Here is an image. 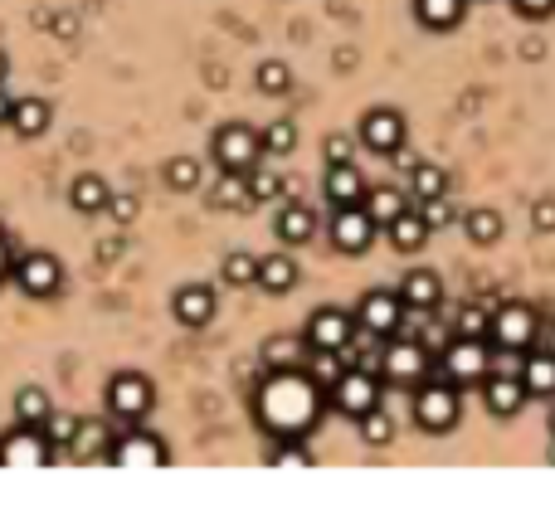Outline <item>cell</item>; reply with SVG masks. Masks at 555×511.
<instances>
[{
  "instance_id": "obj_1",
  "label": "cell",
  "mask_w": 555,
  "mask_h": 511,
  "mask_svg": "<svg viewBox=\"0 0 555 511\" xmlns=\"http://www.w3.org/2000/svg\"><path fill=\"white\" fill-rule=\"evenodd\" d=\"M322 385L307 370H268V380L254 395V414L273 438H302L312 434L317 414H322Z\"/></svg>"
},
{
  "instance_id": "obj_2",
  "label": "cell",
  "mask_w": 555,
  "mask_h": 511,
  "mask_svg": "<svg viewBox=\"0 0 555 511\" xmlns=\"http://www.w3.org/2000/svg\"><path fill=\"white\" fill-rule=\"evenodd\" d=\"M458 414H463L458 385L424 380V385L414 390V424H419L424 434H453V429H458Z\"/></svg>"
},
{
  "instance_id": "obj_3",
  "label": "cell",
  "mask_w": 555,
  "mask_h": 511,
  "mask_svg": "<svg viewBox=\"0 0 555 511\" xmlns=\"http://www.w3.org/2000/svg\"><path fill=\"white\" fill-rule=\"evenodd\" d=\"M108 414L112 419H122V424H142L151 414V404H156V385H151L142 370H117L108 380Z\"/></svg>"
},
{
  "instance_id": "obj_4",
  "label": "cell",
  "mask_w": 555,
  "mask_h": 511,
  "mask_svg": "<svg viewBox=\"0 0 555 511\" xmlns=\"http://www.w3.org/2000/svg\"><path fill=\"white\" fill-rule=\"evenodd\" d=\"M103 463H112V468H166V463H171V448L151 434V429L127 424V429L112 434V448Z\"/></svg>"
},
{
  "instance_id": "obj_5",
  "label": "cell",
  "mask_w": 555,
  "mask_h": 511,
  "mask_svg": "<svg viewBox=\"0 0 555 511\" xmlns=\"http://www.w3.org/2000/svg\"><path fill=\"white\" fill-rule=\"evenodd\" d=\"M54 443L44 434V424H15L0 434V468H49L54 463Z\"/></svg>"
},
{
  "instance_id": "obj_6",
  "label": "cell",
  "mask_w": 555,
  "mask_h": 511,
  "mask_svg": "<svg viewBox=\"0 0 555 511\" xmlns=\"http://www.w3.org/2000/svg\"><path fill=\"white\" fill-rule=\"evenodd\" d=\"M536 336H541V322H536V312H531V307H521V302H507V307H497V312H492L487 341H492L497 351H507V356H521V351H531V346H536Z\"/></svg>"
},
{
  "instance_id": "obj_7",
  "label": "cell",
  "mask_w": 555,
  "mask_h": 511,
  "mask_svg": "<svg viewBox=\"0 0 555 511\" xmlns=\"http://www.w3.org/2000/svg\"><path fill=\"white\" fill-rule=\"evenodd\" d=\"M390 385H409V390H419L424 380H429V346L424 341H414V336H390V346H385V370H380Z\"/></svg>"
},
{
  "instance_id": "obj_8",
  "label": "cell",
  "mask_w": 555,
  "mask_h": 511,
  "mask_svg": "<svg viewBox=\"0 0 555 511\" xmlns=\"http://www.w3.org/2000/svg\"><path fill=\"white\" fill-rule=\"evenodd\" d=\"M492 370V351L482 336H453V346L444 351V380L448 385H482V375Z\"/></svg>"
},
{
  "instance_id": "obj_9",
  "label": "cell",
  "mask_w": 555,
  "mask_h": 511,
  "mask_svg": "<svg viewBox=\"0 0 555 511\" xmlns=\"http://www.w3.org/2000/svg\"><path fill=\"white\" fill-rule=\"evenodd\" d=\"M10 278H15V288L25 292V297L44 302V297H54V292L64 288V263L54 254H44V249H35L20 263H10Z\"/></svg>"
},
{
  "instance_id": "obj_10",
  "label": "cell",
  "mask_w": 555,
  "mask_h": 511,
  "mask_svg": "<svg viewBox=\"0 0 555 511\" xmlns=\"http://www.w3.org/2000/svg\"><path fill=\"white\" fill-rule=\"evenodd\" d=\"M263 156V137L254 127H244V122H229L215 132V161H220V171H254Z\"/></svg>"
},
{
  "instance_id": "obj_11",
  "label": "cell",
  "mask_w": 555,
  "mask_h": 511,
  "mask_svg": "<svg viewBox=\"0 0 555 511\" xmlns=\"http://www.w3.org/2000/svg\"><path fill=\"white\" fill-rule=\"evenodd\" d=\"M380 404V375H370V370H341V380L332 385V409L336 414H351V419H361L366 409Z\"/></svg>"
},
{
  "instance_id": "obj_12",
  "label": "cell",
  "mask_w": 555,
  "mask_h": 511,
  "mask_svg": "<svg viewBox=\"0 0 555 511\" xmlns=\"http://www.w3.org/2000/svg\"><path fill=\"white\" fill-rule=\"evenodd\" d=\"M375 219L366 215V205H341L332 219V244L341 254H366L370 244H375Z\"/></svg>"
},
{
  "instance_id": "obj_13",
  "label": "cell",
  "mask_w": 555,
  "mask_h": 511,
  "mask_svg": "<svg viewBox=\"0 0 555 511\" xmlns=\"http://www.w3.org/2000/svg\"><path fill=\"white\" fill-rule=\"evenodd\" d=\"M302 336H307V346H312V351H341V346L356 336V317H351V312H341V307H317Z\"/></svg>"
},
{
  "instance_id": "obj_14",
  "label": "cell",
  "mask_w": 555,
  "mask_h": 511,
  "mask_svg": "<svg viewBox=\"0 0 555 511\" xmlns=\"http://www.w3.org/2000/svg\"><path fill=\"white\" fill-rule=\"evenodd\" d=\"M361 142L375 151V156H395L405 146V112L395 108H370L361 117Z\"/></svg>"
},
{
  "instance_id": "obj_15",
  "label": "cell",
  "mask_w": 555,
  "mask_h": 511,
  "mask_svg": "<svg viewBox=\"0 0 555 511\" xmlns=\"http://www.w3.org/2000/svg\"><path fill=\"white\" fill-rule=\"evenodd\" d=\"M405 317V302L400 292H366L361 307H356V327H366L370 336H395Z\"/></svg>"
},
{
  "instance_id": "obj_16",
  "label": "cell",
  "mask_w": 555,
  "mask_h": 511,
  "mask_svg": "<svg viewBox=\"0 0 555 511\" xmlns=\"http://www.w3.org/2000/svg\"><path fill=\"white\" fill-rule=\"evenodd\" d=\"M526 385H521V375H482V404L497 414V419H512V414H521L526 409Z\"/></svg>"
},
{
  "instance_id": "obj_17",
  "label": "cell",
  "mask_w": 555,
  "mask_h": 511,
  "mask_svg": "<svg viewBox=\"0 0 555 511\" xmlns=\"http://www.w3.org/2000/svg\"><path fill=\"white\" fill-rule=\"evenodd\" d=\"M171 312H176L181 327H210V322H215V288L185 283V288L171 297Z\"/></svg>"
},
{
  "instance_id": "obj_18",
  "label": "cell",
  "mask_w": 555,
  "mask_h": 511,
  "mask_svg": "<svg viewBox=\"0 0 555 511\" xmlns=\"http://www.w3.org/2000/svg\"><path fill=\"white\" fill-rule=\"evenodd\" d=\"M322 190H327V200H332L336 210H341V205H361V200H366V181H361L356 161H332V166H327V176H322Z\"/></svg>"
},
{
  "instance_id": "obj_19",
  "label": "cell",
  "mask_w": 555,
  "mask_h": 511,
  "mask_svg": "<svg viewBox=\"0 0 555 511\" xmlns=\"http://www.w3.org/2000/svg\"><path fill=\"white\" fill-rule=\"evenodd\" d=\"M112 448V429L103 419H78L74 438H69V453H74L78 463H93V458H108Z\"/></svg>"
},
{
  "instance_id": "obj_20",
  "label": "cell",
  "mask_w": 555,
  "mask_h": 511,
  "mask_svg": "<svg viewBox=\"0 0 555 511\" xmlns=\"http://www.w3.org/2000/svg\"><path fill=\"white\" fill-rule=\"evenodd\" d=\"M521 385H526V395L551 400L555 395V356L551 351H521Z\"/></svg>"
},
{
  "instance_id": "obj_21",
  "label": "cell",
  "mask_w": 555,
  "mask_h": 511,
  "mask_svg": "<svg viewBox=\"0 0 555 511\" xmlns=\"http://www.w3.org/2000/svg\"><path fill=\"white\" fill-rule=\"evenodd\" d=\"M400 302L405 307H439L444 302V283H439V273L434 268H414V273H405V283H400Z\"/></svg>"
},
{
  "instance_id": "obj_22",
  "label": "cell",
  "mask_w": 555,
  "mask_h": 511,
  "mask_svg": "<svg viewBox=\"0 0 555 511\" xmlns=\"http://www.w3.org/2000/svg\"><path fill=\"white\" fill-rule=\"evenodd\" d=\"M273 234L283 239V244H307L312 234H317V215L307 210V205H297V200H288L283 210H278V219H273Z\"/></svg>"
},
{
  "instance_id": "obj_23",
  "label": "cell",
  "mask_w": 555,
  "mask_h": 511,
  "mask_svg": "<svg viewBox=\"0 0 555 511\" xmlns=\"http://www.w3.org/2000/svg\"><path fill=\"white\" fill-rule=\"evenodd\" d=\"M307 336H268L263 341V365L268 370H302L307 365Z\"/></svg>"
},
{
  "instance_id": "obj_24",
  "label": "cell",
  "mask_w": 555,
  "mask_h": 511,
  "mask_svg": "<svg viewBox=\"0 0 555 511\" xmlns=\"http://www.w3.org/2000/svg\"><path fill=\"white\" fill-rule=\"evenodd\" d=\"M112 200V185L103 181V176H74V185H69V205H74L78 215H103Z\"/></svg>"
},
{
  "instance_id": "obj_25",
  "label": "cell",
  "mask_w": 555,
  "mask_h": 511,
  "mask_svg": "<svg viewBox=\"0 0 555 511\" xmlns=\"http://www.w3.org/2000/svg\"><path fill=\"white\" fill-rule=\"evenodd\" d=\"M385 229H390V244H395L400 254H419V249L429 244V234H434V229L424 224V215H414V210L395 215L390 224H385Z\"/></svg>"
},
{
  "instance_id": "obj_26",
  "label": "cell",
  "mask_w": 555,
  "mask_h": 511,
  "mask_svg": "<svg viewBox=\"0 0 555 511\" xmlns=\"http://www.w3.org/2000/svg\"><path fill=\"white\" fill-rule=\"evenodd\" d=\"M44 127H49V103H44V98H20V103L10 108V132H15V137L30 142Z\"/></svg>"
},
{
  "instance_id": "obj_27",
  "label": "cell",
  "mask_w": 555,
  "mask_h": 511,
  "mask_svg": "<svg viewBox=\"0 0 555 511\" xmlns=\"http://www.w3.org/2000/svg\"><path fill=\"white\" fill-rule=\"evenodd\" d=\"M463 10H468V0H414V15L424 30H453L463 20Z\"/></svg>"
},
{
  "instance_id": "obj_28",
  "label": "cell",
  "mask_w": 555,
  "mask_h": 511,
  "mask_svg": "<svg viewBox=\"0 0 555 511\" xmlns=\"http://www.w3.org/2000/svg\"><path fill=\"white\" fill-rule=\"evenodd\" d=\"M210 205H215V210H249V205H254V195H249V171H224L220 185H215V195H210Z\"/></svg>"
},
{
  "instance_id": "obj_29",
  "label": "cell",
  "mask_w": 555,
  "mask_h": 511,
  "mask_svg": "<svg viewBox=\"0 0 555 511\" xmlns=\"http://www.w3.org/2000/svg\"><path fill=\"white\" fill-rule=\"evenodd\" d=\"M259 288L263 292H293L297 288V263L288 254L259 258Z\"/></svg>"
},
{
  "instance_id": "obj_30",
  "label": "cell",
  "mask_w": 555,
  "mask_h": 511,
  "mask_svg": "<svg viewBox=\"0 0 555 511\" xmlns=\"http://www.w3.org/2000/svg\"><path fill=\"white\" fill-rule=\"evenodd\" d=\"M366 215L375 219V224H390L395 215H405L409 210V200H405V190H395V185H375V190H366Z\"/></svg>"
},
{
  "instance_id": "obj_31",
  "label": "cell",
  "mask_w": 555,
  "mask_h": 511,
  "mask_svg": "<svg viewBox=\"0 0 555 511\" xmlns=\"http://www.w3.org/2000/svg\"><path fill=\"white\" fill-rule=\"evenodd\" d=\"M54 414V400L39 390V385H25L20 395H15V424H44Z\"/></svg>"
},
{
  "instance_id": "obj_32",
  "label": "cell",
  "mask_w": 555,
  "mask_h": 511,
  "mask_svg": "<svg viewBox=\"0 0 555 511\" xmlns=\"http://www.w3.org/2000/svg\"><path fill=\"white\" fill-rule=\"evenodd\" d=\"M322 390H332L336 380H341V370H346V356L341 351H307V365H302Z\"/></svg>"
},
{
  "instance_id": "obj_33",
  "label": "cell",
  "mask_w": 555,
  "mask_h": 511,
  "mask_svg": "<svg viewBox=\"0 0 555 511\" xmlns=\"http://www.w3.org/2000/svg\"><path fill=\"white\" fill-rule=\"evenodd\" d=\"M463 229H468V239H473V244H497V239H502V215H497V210H487V205H478V210H468V215H463Z\"/></svg>"
},
{
  "instance_id": "obj_34",
  "label": "cell",
  "mask_w": 555,
  "mask_h": 511,
  "mask_svg": "<svg viewBox=\"0 0 555 511\" xmlns=\"http://www.w3.org/2000/svg\"><path fill=\"white\" fill-rule=\"evenodd\" d=\"M356 424H361V438H366L370 448H385V443L395 438V419H390V414H385L380 404H375V409H366V414H361Z\"/></svg>"
},
{
  "instance_id": "obj_35",
  "label": "cell",
  "mask_w": 555,
  "mask_h": 511,
  "mask_svg": "<svg viewBox=\"0 0 555 511\" xmlns=\"http://www.w3.org/2000/svg\"><path fill=\"white\" fill-rule=\"evenodd\" d=\"M444 190H448V181H444L439 166L419 161V166L409 171V195H414V200H429V195H444Z\"/></svg>"
},
{
  "instance_id": "obj_36",
  "label": "cell",
  "mask_w": 555,
  "mask_h": 511,
  "mask_svg": "<svg viewBox=\"0 0 555 511\" xmlns=\"http://www.w3.org/2000/svg\"><path fill=\"white\" fill-rule=\"evenodd\" d=\"M220 273H224L229 288H249V283H259V258L254 254H229L220 263Z\"/></svg>"
},
{
  "instance_id": "obj_37",
  "label": "cell",
  "mask_w": 555,
  "mask_h": 511,
  "mask_svg": "<svg viewBox=\"0 0 555 511\" xmlns=\"http://www.w3.org/2000/svg\"><path fill=\"white\" fill-rule=\"evenodd\" d=\"M254 78H259V88L268 93V98H283V93L293 88V69H288L283 59H268V64H259V73H254Z\"/></svg>"
},
{
  "instance_id": "obj_38",
  "label": "cell",
  "mask_w": 555,
  "mask_h": 511,
  "mask_svg": "<svg viewBox=\"0 0 555 511\" xmlns=\"http://www.w3.org/2000/svg\"><path fill=\"white\" fill-rule=\"evenodd\" d=\"M259 137H263V156H288L297 146V127L288 117H278V122H268V132H259Z\"/></svg>"
},
{
  "instance_id": "obj_39",
  "label": "cell",
  "mask_w": 555,
  "mask_h": 511,
  "mask_svg": "<svg viewBox=\"0 0 555 511\" xmlns=\"http://www.w3.org/2000/svg\"><path fill=\"white\" fill-rule=\"evenodd\" d=\"M166 185H171V190H195V185H200V161H195V156H171V161H166Z\"/></svg>"
},
{
  "instance_id": "obj_40",
  "label": "cell",
  "mask_w": 555,
  "mask_h": 511,
  "mask_svg": "<svg viewBox=\"0 0 555 511\" xmlns=\"http://www.w3.org/2000/svg\"><path fill=\"white\" fill-rule=\"evenodd\" d=\"M487 327H492V312H482V307H463V312L453 317V331H458V336H482V341H487Z\"/></svg>"
},
{
  "instance_id": "obj_41",
  "label": "cell",
  "mask_w": 555,
  "mask_h": 511,
  "mask_svg": "<svg viewBox=\"0 0 555 511\" xmlns=\"http://www.w3.org/2000/svg\"><path fill=\"white\" fill-rule=\"evenodd\" d=\"M273 468H312V453H307L297 438H283V443L273 448Z\"/></svg>"
},
{
  "instance_id": "obj_42",
  "label": "cell",
  "mask_w": 555,
  "mask_h": 511,
  "mask_svg": "<svg viewBox=\"0 0 555 511\" xmlns=\"http://www.w3.org/2000/svg\"><path fill=\"white\" fill-rule=\"evenodd\" d=\"M249 195H254V205H259V200H278V195H283V181H278L273 171L254 166V171H249Z\"/></svg>"
},
{
  "instance_id": "obj_43",
  "label": "cell",
  "mask_w": 555,
  "mask_h": 511,
  "mask_svg": "<svg viewBox=\"0 0 555 511\" xmlns=\"http://www.w3.org/2000/svg\"><path fill=\"white\" fill-rule=\"evenodd\" d=\"M419 205H424L419 215H424V224H429V229H448V224H453V205H448V190H444V195H429V200H419Z\"/></svg>"
},
{
  "instance_id": "obj_44",
  "label": "cell",
  "mask_w": 555,
  "mask_h": 511,
  "mask_svg": "<svg viewBox=\"0 0 555 511\" xmlns=\"http://www.w3.org/2000/svg\"><path fill=\"white\" fill-rule=\"evenodd\" d=\"M74 429H78V419H69V414H49V419H44V434H49L54 448H69Z\"/></svg>"
},
{
  "instance_id": "obj_45",
  "label": "cell",
  "mask_w": 555,
  "mask_h": 511,
  "mask_svg": "<svg viewBox=\"0 0 555 511\" xmlns=\"http://www.w3.org/2000/svg\"><path fill=\"white\" fill-rule=\"evenodd\" d=\"M531 224H536V234H551L555 229V195H541V200L531 205Z\"/></svg>"
},
{
  "instance_id": "obj_46",
  "label": "cell",
  "mask_w": 555,
  "mask_h": 511,
  "mask_svg": "<svg viewBox=\"0 0 555 511\" xmlns=\"http://www.w3.org/2000/svg\"><path fill=\"white\" fill-rule=\"evenodd\" d=\"M108 210H112V219H117V224H132L142 205H137V195H112V200H108Z\"/></svg>"
},
{
  "instance_id": "obj_47",
  "label": "cell",
  "mask_w": 555,
  "mask_h": 511,
  "mask_svg": "<svg viewBox=\"0 0 555 511\" xmlns=\"http://www.w3.org/2000/svg\"><path fill=\"white\" fill-rule=\"evenodd\" d=\"M322 151H327V166H332V161H351L356 142H351V137H341V132H332V137L322 142Z\"/></svg>"
},
{
  "instance_id": "obj_48",
  "label": "cell",
  "mask_w": 555,
  "mask_h": 511,
  "mask_svg": "<svg viewBox=\"0 0 555 511\" xmlns=\"http://www.w3.org/2000/svg\"><path fill=\"white\" fill-rule=\"evenodd\" d=\"M512 5H517L526 20H546V15L555 10V0H512Z\"/></svg>"
},
{
  "instance_id": "obj_49",
  "label": "cell",
  "mask_w": 555,
  "mask_h": 511,
  "mask_svg": "<svg viewBox=\"0 0 555 511\" xmlns=\"http://www.w3.org/2000/svg\"><path fill=\"white\" fill-rule=\"evenodd\" d=\"M122 254V239H117V234H112V239H103V244H98V258H103V263H112V258Z\"/></svg>"
},
{
  "instance_id": "obj_50",
  "label": "cell",
  "mask_w": 555,
  "mask_h": 511,
  "mask_svg": "<svg viewBox=\"0 0 555 511\" xmlns=\"http://www.w3.org/2000/svg\"><path fill=\"white\" fill-rule=\"evenodd\" d=\"M10 108H15V103L5 98V83H0V127H10Z\"/></svg>"
},
{
  "instance_id": "obj_51",
  "label": "cell",
  "mask_w": 555,
  "mask_h": 511,
  "mask_svg": "<svg viewBox=\"0 0 555 511\" xmlns=\"http://www.w3.org/2000/svg\"><path fill=\"white\" fill-rule=\"evenodd\" d=\"M0 278H10V244H5V234H0Z\"/></svg>"
},
{
  "instance_id": "obj_52",
  "label": "cell",
  "mask_w": 555,
  "mask_h": 511,
  "mask_svg": "<svg viewBox=\"0 0 555 511\" xmlns=\"http://www.w3.org/2000/svg\"><path fill=\"white\" fill-rule=\"evenodd\" d=\"M5 78H10V54L0 49V83H5Z\"/></svg>"
},
{
  "instance_id": "obj_53",
  "label": "cell",
  "mask_w": 555,
  "mask_h": 511,
  "mask_svg": "<svg viewBox=\"0 0 555 511\" xmlns=\"http://www.w3.org/2000/svg\"><path fill=\"white\" fill-rule=\"evenodd\" d=\"M546 351H551V356H555V331H551V336H546Z\"/></svg>"
},
{
  "instance_id": "obj_54",
  "label": "cell",
  "mask_w": 555,
  "mask_h": 511,
  "mask_svg": "<svg viewBox=\"0 0 555 511\" xmlns=\"http://www.w3.org/2000/svg\"><path fill=\"white\" fill-rule=\"evenodd\" d=\"M546 458H551V463H555V434H551V448H546Z\"/></svg>"
},
{
  "instance_id": "obj_55",
  "label": "cell",
  "mask_w": 555,
  "mask_h": 511,
  "mask_svg": "<svg viewBox=\"0 0 555 511\" xmlns=\"http://www.w3.org/2000/svg\"><path fill=\"white\" fill-rule=\"evenodd\" d=\"M551 434H555V395H551Z\"/></svg>"
}]
</instances>
